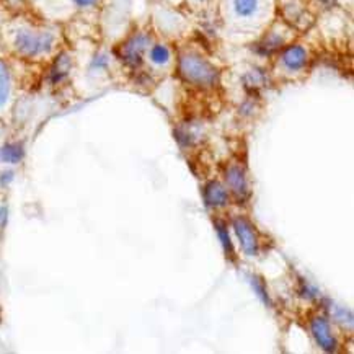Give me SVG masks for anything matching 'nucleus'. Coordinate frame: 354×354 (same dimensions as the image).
<instances>
[{
	"label": "nucleus",
	"mask_w": 354,
	"mask_h": 354,
	"mask_svg": "<svg viewBox=\"0 0 354 354\" xmlns=\"http://www.w3.org/2000/svg\"><path fill=\"white\" fill-rule=\"evenodd\" d=\"M56 44V36L48 30L20 28L13 35V49L26 59H38L49 54Z\"/></svg>",
	"instance_id": "1"
},
{
	"label": "nucleus",
	"mask_w": 354,
	"mask_h": 354,
	"mask_svg": "<svg viewBox=\"0 0 354 354\" xmlns=\"http://www.w3.org/2000/svg\"><path fill=\"white\" fill-rule=\"evenodd\" d=\"M178 71L186 82L201 88H211L219 82V71L207 59L194 53H186L180 57Z\"/></svg>",
	"instance_id": "2"
},
{
	"label": "nucleus",
	"mask_w": 354,
	"mask_h": 354,
	"mask_svg": "<svg viewBox=\"0 0 354 354\" xmlns=\"http://www.w3.org/2000/svg\"><path fill=\"white\" fill-rule=\"evenodd\" d=\"M149 46V36L136 33L118 48V57L129 67H138L142 62V56Z\"/></svg>",
	"instance_id": "3"
},
{
	"label": "nucleus",
	"mask_w": 354,
	"mask_h": 354,
	"mask_svg": "<svg viewBox=\"0 0 354 354\" xmlns=\"http://www.w3.org/2000/svg\"><path fill=\"white\" fill-rule=\"evenodd\" d=\"M232 227L237 234L240 247L245 252V255L248 257H257L260 252V240H258L255 227L252 225V222L245 219L243 216H237L232 221Z\"/></svg>",
	"instance_id": "4"
},
{
	"label": "nucleus",
	"mask_w": 354,
	"mask_h": 354,
	"mask_svg": "<svg viewBox=\"0 0 354 354\" xmlns=\"http://www.w3.org/2000/svg\"><path fill=\"white\" fill-rule=\"evenodd\" d=\"M310 331L312 335H314L317 344H319L324 351L326 353L337 351V346H338L337 338L333 337L330 324L324 319V317H314V319L310 320Z\"/></svg>",
	"instance_id": "5"
},
{
	"label": "nucleus",
	"mask_w": 354,
	"mask_h": 354,
	"mask_svg": "<svg viewBox=\"0 0 354 354\" xmlns=\"http://www.w3.org/2000/svg\"><path fill=\"white\" fill-rule=\"evenodd\" d=\"M225 181L227 186H229V192L232 193L235 198L240 199V201H243V199L248 196V180L242 167H229L225 171Z\"/></svg>",
	"instance_id": "6"
},
{
	"label": "nucleus",
	"mask_w": 354,
	"mask_h": 354,
	"mask_svg": "<svg viewBox=\"0 0 354 354\" xmlns=\"http://www.w3.org/2000/svg\"><path fill=\"white\" fill-rule=\"evenodd\" d=\"M283 66L290 72H297L304 69V66L307 64V51L306 48H302L301 44H292V46L286 48L281 56Z\"/></svg>",
	"instance_id": "7"
},
{
	"label": "nucleus",
	"mask_w": 354,
	"mask_h": 354,
	"mask_svg": "<svg viewBox=\"0 0 354 354\" xmlns=\"http://www.w3.org/2000/svg\"><path fill=\"white\" fill-rule=\"evenodd\" d=\"M204 201L209 207H224L229 203V192L219 181H209L204 186Z\"/></svg>",
	"instance_id": "8"
},
{
	"label": "nucleus",
	"mask_w": 354,
	"mask_h": 354,
	"mask_svg": "<svg viewBox=\"0 0 354 354\" xmlns=\"http://www.w3.org/2000/svg\"><path fill=\"white\" fill-rule=\"evenodd\" d=\"M72 71V59L67 53H61L59 56L54 59L51 71H49V82L53 85L62 84L67 77H69Z\"/></svg>",
	"instance_id": "9"
},
{
	"label": "nucleus",
	"mask_w": 354,
	"mask_h": 354,
	"mask_svg": "<svg viewBox=\"0 0 354 354\" xmlns=\"http://www.w3.org/2000/svg\"><path fill=\"white\" fill-rule=\"evenodd\" d=\"M25 158V147L21 142H7L0 147V162L17 165Z\"/></svg>",
	"instance_id": "10"
},
{
	"label": "nucleus",
	"mask_w": 354,
	"mask_h": 354,
	"mask_svg": "<svg viewBox=\"0 0 354 354\" xmlns=\"http://www.w3.org/2000/svg\"><path fill=\"white\" fill-rule=\"evenodd\" d=\"M12 92V77H10V69L6 62L0 59V108L7 105L8 98H10Z\"/></svg>",
	"instance_id": "11"
},
{
	"label": "nucleus",
	"mask_w": 354,
	"mask_h": 354,
	"mask_svg": "<svg viewBox=\"0 0 354 354\" xmlns=\"http://www.w3.org/2000/svg\"><path fill=\"white\" fill-rule=\"evenodd\" d=\"M260 0H234V12L240 18H250L258 12Z\"/></svg>",
	"instance_id": "12"
},
{
	"label": "nucleus",
	"mask_w": 354,
	"mask_h": 354,
	"mask_svg": "<svg viewBox=\"0 0 354 354\" xmlns=\"http://www.w3.org/2000/svg\"><path fill=\"white\" fill-rule=\"evenodd\" d=\"M216 230H217V235H219L222 248H224L227 258H230V260H235L234 243H232V240H230V235H229V230H227V225L224 224V222L217 221L216 222Z\"/></svg>",
	"instance_id": "13"
},
{
	"label": "nucleus",
	"mask_w": 354,
	"mask_h": 354,
	"mask_svg": "<svg viewBox=\"0 0 354 354\" xmlns=\"http://www.w3.org/2000/svg\"><path fill=\"white\" fill-rule=\"evenodd\" d=\"M149 56H151V61L153 64L163 66L170 61L171 54H170V49L167 46H163V44H156V46H152Z\"/></svg>",
	"instance_id": "14"
},
{
	"label": "nucleus",
	"mask_w": 354,
	"mask_h": 354,
	"mask_svg": "<svg viewBox=\"0 0 354 354\" xmlns=\"http://www.w3.org/2000/svg\"><path fill=\"white\" fill-rule=\"evenodd\" d=\"M281 44H283V38H281V36L270 35V36H266V38L263 39L260 44H258V51L266 56V54H271L273 51H276Z\"/></svg>",
	"instance_id": "15"
},
{
	"label": "nucleus",
	"mask_w": 354,
	"mask_h": 354,
	"mask_svg": "<svg viewBox=\"0 0 354 354\" xmlns=\"http://www.w3.org/2000/svg\"><path fill=\"white\" fill-rule=\"evenodd\" d=\"M252 284H253V289L258 292V297L263 299L266 304H270V297H268L266 294V289H265V284H263V281L258 278V276H253L252 278Z\"/></svg>",
	"instance_id": "16"
},
{
	"label": "nucleus",
	"mask_w": 354,
	"mask_h": 354,
	"mask_svg": "<svg viewBox=\"0 0 354 354\" xmlns=\"http://www.w3.org/2000/svg\"><path fill=\"white\" fill-rule=\"evenodd\" d=\"M106 66H108V57L103 56V54H100V56L95 57L92 62V67H95V69H103V67Z\"/></svg>",
	"instance_id": "17"
},
{
	"label": "nucleus",
	"mask_w": 354,
	"mask_h": 354,
	"mask_svg": "<svg viewBox=\"0 0 354 354\" xmlns=\"http://www.w3.org/2000/svg\"><path fill=\"white\" fill-rule=\"evenodd\" d=\"M72 2H74L75 6L80 8H90V7L97 6L98 0H72Z\"/></svg>",
	"instance_id": "18"
},
{
	"label": "nucleus",
	"mask_w": 354,
	"mask_h": 354,
	"mask_svg": "<svg viewBox=\"0 0 354 354\" xmlns=\"http://www.w3.org/2000/svg\"><path fill=\"white\" fill-rule=\"evenodd\" d=\"M7 214H8L7 207H0V230H2L3 227H6V222H7Z\"/></svg>",
	"instance_id": "19"
},
{
	"label": "nucleus",
	"mask_w": 354,
	"mask_h": 354,
	"mask_svg": "<svg viewBox=\"0 0 354 354\" xmlns=\"http://www.w3.org/2000/svg\"><path fill=\"white\" fill-rule=\"evenodd\" d=\"M0 322H2V307H0Z\"/></svg>",
	"instance_id": "20"
}]
</instances>
